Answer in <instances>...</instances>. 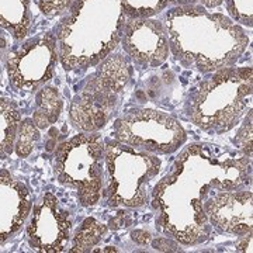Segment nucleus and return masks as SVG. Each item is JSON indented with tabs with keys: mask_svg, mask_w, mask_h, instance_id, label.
Returning <instances> with one entry per match:
<instances>
[{
	"mask_svg": "<svg viewBox=\"0 0 253 253\" xmlns=\"http://www.w3.org/2000/svg\"><path fill=\"white\" fill-rule=\"evenodd\" d=\"M31 26L30 0H0V27L14 40H23Z\"/></svg>",
	"mask_w": 253,
	"mask_h": 253,
	"instance_id": "obj_14",
	"label": "nucleus"
},
{
	"mask_svg": "<svg viewBox=\"0 0 253 253\" xmlns=\"http://www.w3.org/2000/svg\"><path fill=\"white\" fill-rule=\"evenodd\" d=\"M56 36L65 71L100 63L117 46L126 23L123 0H73Z\"/></svg>",
	"mask_w": 253,
	"mask_h": 253,
	"instance_id": "obj_3",
	"label": "nucleus"
},
{
	"mask_svg": "<svg viewBox=\"0 0 253 253\" xmlns=\"http://www.w3.org/2000/svg\"><path fill=\"white\" fill-rule=\"evenodd\" d=\"M252 68H224L203 82L190 99V120L222 134L239 123L252 101Z\"/></svg>",
	"mask_w": 253,
	"mask_h": 253,
	"instance_id": "obj_4",
	"label": "nucleus"
},
{
	"mask_svg": "<svg viewBox=\"0 0 253 253\" xmlns=\"http://www.w3.org/2000/svg\"><path fill=\"white\" fill-rule=\"evenodd\" d=\"M239 139H244L241 144V148H244L245 155L251 156L252 155V114L249 116V121L246 120L244 128L239 131L238 141Z\"/></svg>",
	"mask_w": 253,
	"mask_h": 253,
	"instance_id": "obj_21",
	"label": "nucleus"
},
{
	"mask_svg": "<svg viewBox=\"0 0 253 253\" xmlns=\"http://www.w3.org/2000/svg\"><path fill=\"white\" fill-rule=\"evenodd\" d=\"M21 116L17 106L9 99H0V158H7L13 149L17 136Z\"/></svg>",
	"mask_w": 253,
	"mask_h": 253,
	"instance_id": "obj_15",
	"label": "nucleus"
},
{
	"mask_svg": "<svg viewBox=\"0 0 253 253\" xmlns=\"http://www.w3.org/2000/svg\"><path fill=\"white\" fill-rule=\"evenodd\" d=\"M161 21L174 58L184 68L194 66L203 73L232 66L249 44L239 24L203 6L173 7Z\"/></svg>",
	"mask_w": 253,
	"mask_h": 253,
	"instance_id": "obj_2",
	"label": "nucleus"
},
{
	"mask_svg": "<svg viewBox=\"0 0 253 253\" xmlns=\"http://www.w3.org/2000/svg\"><path fill=\"white\" fill-rule=\"evenodd\" d=\"M242 238H244V242L238 244L236 251H239V252H252V232L248 234V235H244Z\"/></svg>",
	"mask_w": 253,
	"mask_h": 253,
	"instance_id": "obj_22",
	"label": "nucleus"
},
{
	"mask_svg": "<svg viewBox=\"0 0 253 253\" xmlns=\"http://www.w3.org/2000/svg\"><path fill=\"white\" fill-rule=\"evenodd\" d=\"M251 184V156L221 155L211 145H190L177 158L172 173L155 186V207L161 208L163 234L183 245H197L210 234L204 212L212 190H239Z\"/></svg>",
	"mask_w": 253,
	"mask_h": 253,
	"instance_id": "obj_1",
	"label": "nucleus"
},
{
	"mask_svg": "<svg viewBox=\"0 0 253 253\" xmlns=\"http://www.w3.org/2000/svg\"><path fill=\"white\" fill-rule=\"evenodd\" d=\"M36 101V110L33 121L38 129H45L58 120L62 111V101L59 93L54 87H44L38 91Z\"/></svg>",
	"mask_w": 253,
	"mask_h": 253,
	"instance_id": "obj_16",
	"label": "nucleus"
},
{
	"mask_svg": "<svg viewBox=\"0 0 253 253\" xmlns=\"http://www.w3.org/2000/svg\"><path fill=\"white\" fill-rule=\"evenodd\" d=\"M224 0H201V3L206 6V7H217L222 3Z\"/></svg>",
	"mask_w": 253,
	"mask_h": 253,
	"instance_id": "obj_23",
	"label": "nucleus"
},
{
	"mask_svg": "<svg viewBox=\"0 0 253 253\" xmlns=\"http://www.w3.org/2000/svg\"><path fill=\"white\" fill-rule=\"evenodd\" d=\"M107 232V225L99 222L96 218H86L72 236V246L69 252H89L94 245L101 241Z\"/></svg>",
	"mask_w": 253,
	"mask_h": 253,
	"instance_id": "obj_17",
	"label": "nucleus"
},
{
	"mask_svg": "<svg viewBox=\"0 0 253 253\" xmlns=\"http://www.w3.org/2000/svg\"><path fill=\"white\" fill-rule=\"evenodd\" d=\"M33 208L28 187L7 170H0V245L21 231Z\"/></svg>",
	"mask_w": 253,
	"mask_h": 253,
	"instance_id": "obj_13",
	"label": "nucleus"
},
{
	"mask_svg": "<svg viewBox=\"0 0 253 253\" xmlns=\"http://www.w3.org/2000/svg\"><path fill=\"white\" fill-rule=\"evenodd\" d=\"M129 79V69L123 55L106 56L96 72L73 97L69 117L83 132H96L107 124L117 109Z\"/></svg>",
	"mask_w": 253,
	"mask_h": 253,
	"instance_id": "obj_6",
	"label": "nucleus"
},
{
	"mask_svg": "<svg viewBox=\"0 0 253 253\" xmlns=\"http://www.w3.org/2000/svg\"><path fill=\"white\" fill-rule=\"evenodd\" d=\"M40 10L45 16H56L61 14L65 10L69 9V6L73 3V0H37Z\"/></svg>",
	"mask_w": 253,
	"mask_h": 253,
	"instance_id": "obj_20",
	"label": "nucleus"
},
{
	"mask_svg": "<svg viewBox=\"0 0 253 253\" xmlns=\"http://www.w3.org/2000/svg\"><path fill=\"white\" fill-rule=\"evenodd\" d=\"M226 9L235 21L252 27V0H225Z\"/></svg>",
	"mask_w": 253,
	"mask_h": 253,
	"instance_id": "obj_19",
	"label": "nucleus"
},
{
	"mask_svg": "<svg viewBox=\"0 0 253 253\" xmlns=\"http://www.w3.org/2000/svg\"><path fill=\"white\" fill-rule=\"evenodd\" d=\"M121 40L124 51L139 68H158L169 56L168 34L161 20L129 17L124 23Z\"/></svg>",
	"mask_w": 253,
	"mask_h": 253,
	"instance_id": "obj_11",
	"label": "nucleus"
},
{
	"mask_svg": "<svg viewBox=\"0 0 253 253\" xmlns=\"http://www.w3.org/2000/svg\"><path fill=\"white\" fill-rule=\"evenodd\" d=\"M58 59L56 37L51 33L33 37L6 58L10 83L18 90L36 91L52 78Z\"/></svg>",
	"mask_w": 253,
	"mask_h": 253,
	"instance_id": "obj_9",
	"label": "nucleus"
},
{
	"mask_svg": "<svg viewBox=\"0 0 253 253\" xmlns=\"http://www.w3.org/2000/svg\"><path fill=\"white\" fill-rule=\"evenodd\" d=\"M26 228L28 245L36 252L59 253L72 239V217L52 193L31 208Z\"/></svg>",
	"mask_w": 253,
	"mask_h": 253,
	"instance_id": "obj_10",
	"label": "nucleus"
},
{
	"mask_svg": "<svg viewBox=\"0 0 253 253\" xmlns=\"http://www.w3.org/2000/svg\"><path fill=\"white\" fill-rule=\"evenodd\" d=\"M54 168L59 183L78 191L83 207L94 206L104 184V141L94 132L75 135L56 146Z\"/></svg>",
	"mask_w": 253,
	"mask_h": 253,
	"instance_id": "obj_7",
	"label": "nucleus"
},
{
	"mask_svg": "<svg viewBox=\"0 0 253 253\" xmlns=\"http://www.w3.org/2000/svg\"><path fill=\"white\" fill-rule=\"evenodd\" d=\"M118 142L155 155H170L186 142V131L176 118L149 109L128 111L114 124Z\"/></svg>",
	"mask_w": 253,
	"mask_h": 253,
	"instance_id": "obj_8",
	"label": "nucleus"
},
{
	"mask_svg": "<svg viewBox=\"0 0 253 253\" xmlns=\"http://www.w3.org/2000/svg\"><path fill=\"white\" fill-rule=\"evenodd\" d=\"M40 139V132L38 128L34 124L33 120L26 118L20 123L18 126L17 136H16V142H14V148H16V154L20 158H26L31 154L33 148L36 142Z\"/></svg>",
	"mask_w": 253,
	"mask_h": 253,
	"instance_id": "obj_18",
	"label": "nucleus"
},
{
	"mask_svg": "<svg viewBox=\"0 0 253 253\" xmlns=\"http://www.w3.org/2000/svg\"><path fill=\"white\" fill-rule=\"evenodd\" d=\"M161 158L116 141L104 144V196L111 207L138 208L149 199V186L161 172Z\"/></svg>",
	"mask_w": 253,
	"mask_h": 253,
	"instance_id": "obj_5",
	"label": "nucleus"
},
{
	"mask_svg": "<svg viewBox=\"0 0 253 253\" xmlns=\"http://www.w3.org/2000/svg\"><path fill=\"white\" fill-rule=\"evenodd\" d=\"M208 222L218 231L232 235L252 232V191L251 190H218L204 203Z\"/></svg>",
	"mask_w": 253,
	"mask_h": 253,
	"instance_id": "obj_12",
	"label": "nucleus"
}]
</instances>
